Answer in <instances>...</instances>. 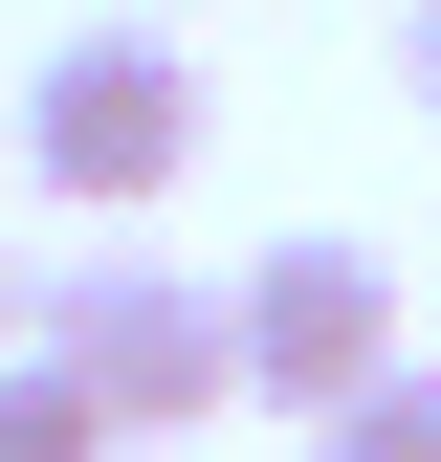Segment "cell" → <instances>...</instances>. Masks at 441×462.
<instances>
[{"label": "cell", "mask_w": 441, "mask_h": 462, "mask_svg": "<svg viewBox=\"0 0 441 462\" xmlns=\"http://www.w3.org/2000/svg\"><path fill=\"white\" fill-rule=\"evenodd\" d=\"M23 353L89 396L110 440H199V419H243V353H220V286L199 264H155V243H89L67 286H23Z\"/></svg>", "instance_id": "obj_1"}, {"label": "cell", "mask_w": 441, "mask_h": 462, "mask_svg": "<svg viewBox=\"0 0 441 462\" xmlns=\"http://www.w3.org/2000/svg\"><path fill=\"white\" fill-rule=\"evenodd\" d=\"M23 177L67 199V220H155L199 177V67H177V23H67L23 67Z\"/></svg>", "instance_id": "obj_2"}, {"label": "cell", "mask_w": 441, "mask_h": 462, "mask_svg": "<svg viewBox=\"0 0 441 462\" xmlns=\"http://www.w3.org/2000/svg\"><path fill=\"white\" fill-rule=\"evenodd\" d=\"M220 353H243L265 419H353V396L398 374V264H375L353 220H287L265 264H220Z\"/></svg>", "instance_id": "obj_3"}, {"label": "cell", "mask_w": 441, "mask_h": 462, "mask_svg": "<svg viewBox=\"0 0 441 462\" xmlns=\"http://www.w3.org/2000/svg\"><path fill=\"white\" fill-rule=\"evenodd\" d=\"M309 462H441V353H398L353 419H309Z\"/></svg>", "instance_id": "obj_4"}, {"label": "cell", "mask_w": 441, "mask_h": 462, "mask_svg": "<svg viewBox=\"0 0 441 462\" xmlns=\"http://www.w3.org/2000/svg\"><path fill=\"white\" fill-rule=\"evenodd\" d=\"M0 462H133V440H110L89 396L44 374V353H0Z\"/></svg>", "instance_id": "obj_5"}, {"label": "cell", "mask_w": 441, "mask_h": 462, "mask_svg": "<svg viewBox=\"0 0 441 462\" xmlns=\"http://www.w3.org/2000/svg\"><path fill=\"white\" fill-rule=\"evenodd\" d=\"M398 88H419V133H441V0H398Z\"/></svg>", "instance_id": "obj_6"}, {"label": "cell", "mask_w": 441, "mask_h": 462, "mask_svg": "<svg viewBox=\"0 0 441 462\" xmlns=\"http://www.w3.org/2000/svg\"><path fill=\"white\" fill-rule=\"evenodd\" d=\"M0 353H23V243H0Z\"/></svg>", "instance_id": "obj_7"}]
</instances>
